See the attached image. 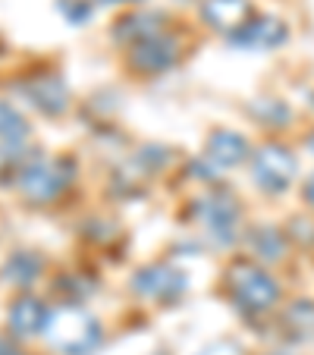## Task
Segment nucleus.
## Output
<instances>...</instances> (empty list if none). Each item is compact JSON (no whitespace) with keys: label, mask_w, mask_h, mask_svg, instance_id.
I'll use <instances>...</instances> for the list:
<instances>
[{"label":"nucleus","mask_w":314,"mask_h":355,"mask_svg":"<svg viewBox=\"0 0 314 355\" xmlns=\"http://www.w3.org/2000/svg\"><path fill=\"white\" fill-rule=\"evenodd\" d=\"M41 336L60 355H94L104 343V330H101L98 318L79 305H60L51 311Z\"/></svg>","instance_id":"nucleus-1"},{"label":"nucleus","mask_w":314,"mask_h":355,"mask_svg":"<svg viewBox=\"0 0 314 355\" xmlns=\"http://www.w3.org/2000/svg\"><path fill=\"white\" fill-rule=\"evenodd\" d=\"M223 280H227V295L242 315H268L280 302V283L252 258H236Z\"/></svg>","instance_id":"nucleus-2"},{"label":"nucleus","mask_w":314,"mask_h":355,"mask_svg":"<svg viewBox=\"0 0 314 355\" xmlns=\"http://www.w3.org/2000/svg\"><path fill=\"white\" fill-rule=\"evenodd\" d=\"M69 182H73V164L63 161V157H35L19 173L22 195L28 201H35V205L60 198Z\"/></svg>","instance_id":"nucleus-3"},{"label":"nucleus","mask_w":314,"mask_h":355,"mask_svg":"<svg viewBox=\"0 0 314 355\" xmlns=\"http://www.w3.org/2000/svg\"><path fill=\"white\" fill-rule=\"evenodd\" d=\"M295 173H299V161L280 141H268L252 155V176L261 192L283 195L295 182Z\"/></svg>","instance_id":"nucleus-4"},{"label":"nucleus","mask_w":314,"mask_h":355,"mask_svg":"<svg viewBox=\"0 0 314 355\" xmlns=\"http://www.w3.org/2000/svg\"><path fill=\"white\" fill-rule=\"evenodd\" d=\"M198 217L204 223V233L211 239H217L220 245H227V242H233L239 236L242 208H239V201L229 192H223V189H217V192L204 195L198 201Z\"/></svg>","instance_id":"nucleus-5"},{"label":"nucleus","mask_w":314,"mask_h":355,"mask_svg":"<svg viewBox=\"0 0 314 355\" xmlns=\"http://www.w3.org/2000/svg\"><path fill=\"white\" fill-rule=\"evenodd\" d=\"M132 286L139 289V295L154 302H173L176 295L186 289V277L180 270L167 268V264H151V268H141L135 274Z\"/></svg>","instance_id":"nucleus-6"},{"label":"nucleus","mask_w":314,"mask_h":355,"mask_svg":"<svg viewBox=\"0 0 314 355\" xmlns=\"http://www.w3.org/2000/svg\"><path fill=\"white\" fill-rule=\"evenodd\" d=\"M176 54H180L176 41L161 32V35H154V38H148V41L132 44L129 60H132V67L139 69V73H164V69H170L176 63Z\"/></svg>","instance_id":"nucleus-7"},{"label":"nucleus","mask_w":314,"mask_h":355,"mask_svg":"<svg viewBox=\"0 0 314 355\" xmlns=\"http://www.w3.org/2000/svg\"><path fill=\"white\" fill-rule=\"evenodd\" d=\"M252 16H254V10L248 0H204V7H201V19L211 28H217V32L229 35V38H233Z\"/></svg>","instance_id":"nucleus-8"},{"label":"nucleus","mask_w":314,"mask_h":355,"mask_svg":"<svg viewBox=\"0 0 314 355\" xmlns=\"http://www.w3.org/2000/svg\"><path fill=\"white\" fill-rule=\"evenodd\" d=\"M204 157L211 164H217L220 170H233V167H239V164L252 161V148H248L245 135L229 132V129H217V132H211V139H207Z\"/></svg>","instance_id":"nucleus-9"},{"label":"nucleus","mask_w":314,"mask_h":355,"mask_svg":"<svg viewBox=\"0 0 314 355\" xmlns=\"http://www.w3.org/2000/svg\"><path fill=\"white\" fill-rule=\"evenodd\" d=\"M286 41V26L274 16H252L239 32L233 35V44L248 47V51H270V47Z\"/></svg>","instance_id":"nucleus-10"},{"label":"nucleus","mask_w":314,"mask_h":355,"mask_svg":"<svg viewBox=\"0 0 314 355\" xmlns=\"http://www.w3.org/2000/svg\"><path fill=\"white\" fill-rule=\"evenodd\" d=\"M47 315H51V309H47L44 302L32 299V295H22L19 302H13L10 318H7V327H10V334H13V340L41 336V334H44Z\"/></svg>","instance_id":"nucleus-11"},{"label":"nucleus","mask_w":314,"mask_h":355,"mask_svg":"<svg viewBox=\"0 0 314 355\" xmlns=\"http://www.w3.org/2000/svg\"><path fill=\"white\" fill-rule=\"evenodd\" d=\"M22 98L32 104L35 110L51 116H60L67 110V85L60 79H51V76H41V79H28L22 85Z\"/></svg>","instance_id":"nucleus-12"},{"label":"nucleus","mask_w":314,"mask_h":355,"mask_svg":"<svg viewBox=\"0 0 314 355\" xmlns=\"http://www.w3.org/2000/svg\"><path fill=\"white\" fill-rule=\"evenodd\" d=\"M248 242H252L254 258H264V261H280L283 252H286V239H283V236L277 233L274 227H258V230H252Z\"/></svg>","instance_id":"nucleus-13"},{"label":"nucleus","mask_w":314,"mask_h":355,"mask_svg":"<svg viewBox=\"0 0 314 355\" xmlns=\"http://www.w3.org/2000/svg\"><path fill=\"white\" fill-rule=\"evenodd\" d=\"M28 139V123L13 104L0 101V145H22Z\"/></svg>","instance_id":"nucleus-14"},{"label":"nucleus","mask_w":314,"mask_h":355,"mask_svg":"<svg viewBox=\"0 0 314 355\" xmlns=\"http://www.w3.org/2000/svg\"><path fill=\"white\" fill-rule=\"evenodd\" d=\"M38 274H41V261L35 255H28V252L13 255L10 258V264H7V280L19 283V286H28Z\"/></svg>","instance_id":"nucleus-15"},{"label":"nucleus","mask_w":314,"mask_h":355,"mask_svg":"<svg viewBox=\"0 0 314 355\" xmlns=\"http://www.w3.org/2000/svg\"><path fill=\"white\" fill-rule=\"evenodd\" d=\"M198 355H245V349L236 340H214L207 343L204 349H198Z\"/></svg>","instance_id":"nucleus-16"},{"label":"nucleus","mask_w":314,"mask_h":355,"mask_svg":"<svg viewBox=\"0 0 314 355\" xmlns=\"http://www.w3.org/2000/svg\"><path fill=\"white\" fill-rule=\"evenodd\" d=\"M0 355H28V352L16 340H10V336H0Z\"/></svg>","instance_id":"nucleus-17"},{"label":"nucleus","mask_w":314,"mask_h":355,"mask_svg":"<svg viewBox=\"0 0 314 355\" xmlns=\"http://www.w3.org/2000/svg\"><path fill=\"white\" fill-rule=\"evenodd\" d=\"M302 195H305V201L314 208V176H308V180H305V186H302Z\"/></svg>","instance_id":"nucleus-18"},{"label":"nucleus","mask_w":314,"mask_h":355,"mask_svg":"<svg viewBox=\"0 0 314 355\" xmlns=\"http://www.w3.org/2000/svg\"><path fill=\"white\" fill-rule=\"evenodd\" d=\"M308 148H311V155H314V135H311V139H308Z\"/></svg>","instance_id":"nucleus-19"},{"label":"nucleus","mask_w":314,"mask_h":355,"mask_svg":"<svg viewBox=\"0 0 314 355\" xmlns=\"http://www.w3.org/2000/svg\"><path fill=\"white\" fill-rule=\"evenodd\" d=\"M157 355H167V352H157Z\"/></svg>","instance_id":"nucleus-20"}]
</instances>
